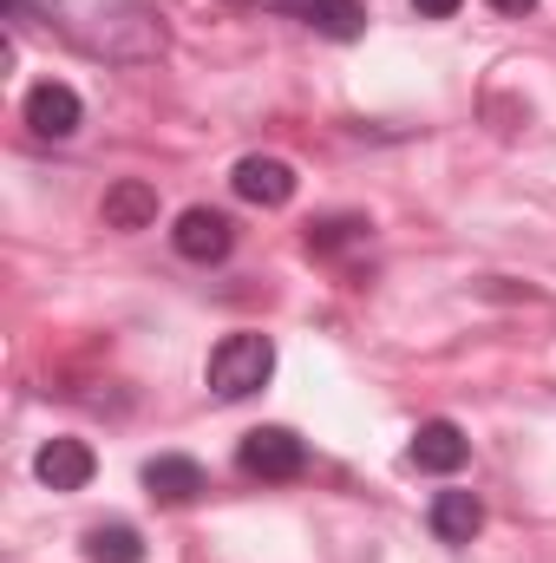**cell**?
<instances>
[{
    "mask_svg": "<svg viewBox=\"0 0 556 563\" xmlns=\"http://www.w3.org/2000/svg\"><path fill=\"white\" fill-rule=\"evenodd\" d=\"M40 7H46V26H59L92 59L132 66L164 53V20L144 0H40Z\"/></svg>",
    "mask_w": 556,
    "mask_h": 563,
    "instance_id": "obj_1",
    "label": "cell"
},
{
    "mask_svg": "<svg viewBox=\"0 0 556 563\" xmlns=\"http://www.w3.org/2000/svg\"><path fill=\"white\" fill-rule=\"evenodd\" d=\"M269 374H276V341L269 334H230L210 354V394L216 400H249L256 387H269Z\"/></svg>",
    "mask_w": 556,
    "mask_h": 563,
    "instance_id": "obj_2",
    "label": "cell"
},
{
    "mask_svg": "<svg viewBox=\"0 0 556 563\" xmlns=\"http://www.w3.org/2000/svg\"><path fill=\"white\" fill-rule=\"evenodd\" d=\"M236 465H243L249 478H263V485H288V478L308 472V445H301L288 426H256V432L236 445Z\"/></svg>",
    "mask_w": 556,
    "mask_h": 563,
    "instance_id": "obj_3",
    "label": "cell"
},
{
    "mask_svg": "<svg viewBox=\"0 0 556 563\" xmlns=\"http://www.w3.org/2000/svg\"><path fill=\"white\" fill-rule=\"evenodd\" d=\"M236 7H269V13H288L327 40H360L367 33V7L360 0H236Z\"/></svg>",
    "mask_w": 556,
    "mask_h": 563,
    "instance_id": "obj_4",
    "label": "cell"
},
{
    "mask_svg": "<svg viewBox=\"0 0 556 563\" xmlns=\"http://www.w3.org/2000/svg\"><path fill=\"white\" fill-rule=\"evenodd\" d=\"M170 243H177V256L184 263H223L230 250H236V223L223 217V210H184L177 217V230H170Z\"/></svg>",
    "mask_w": 556,
    "mask_h": 563,
    "instance_id": "obj_5",
    "label": "cell"
},
{
    "mask_svg": "<svg viewBox=\"0 0 556 563\" xmlns=\"http://www.w3.org/2000/svg\"><path fill=\"white\" fill-rule=\"evenodd\" d=\"M79 119H86V106H79V92H73V86L40 79V86L26 92V125H33L40 139H73V132H79Z\"/></svg>",
    "mask_w": 556,
    "mask_h": 563,
    "instance_id": "obj_6",
    "label": "cell"
},
{
    "mask_svg": "<svg viewBox=\"0 0 556 563\" xmlns=\"http://www.w3.org/2000/svg\"><path fill=\"white\" fill-rule=\"evenodd\" d=\"M33 472H40V485H53V492H86L92 472H99V459H92L86 439H46L40 459H33Z\"/></svg>",
    "mask_w": 556,
    "mask_h": 563,
    "instance_id": "obj_7",
    "label": "cell"
},
{
    "mask_svg": "<svg viewBox=\"0 0 556 563\" xmlns=\"http://www.w3.org/2000/svg\"><path fill=\"white\" fill-rule=\"evenodd\" d=\"M230 184H236V197H243V203L281 210V203L294 197V164H288V157H243V164L230 170Z\"/></svg>",
    "mask_w": 556,
    "mask_h": 563,
    "instance_id": "obj_8",
    "label": "cell"
},
{
    "mask_svg": "<svg viewBox=\"0 0 556 563\" xmlns=\"http://www.w3.org/2000/svg\"><path fill=\"white\" fill-rule=\"evenodd\" d=\"M407 459H413L419 472H438V478H452V472L471 459V439H465L452 420H425V426L413 432V445H407Z\"/></svg>",
    "mask_w": 556,
    "mask_h": 563,
    "instance_id": "obj_9",
    "label": "cell"
},
{
    "mask_svg": "<svg viewBox=\"0 0 556 563\" xmlns=\"http://www.w3.org/2000/svg\"><path fill=\"white\" fill-rule=\"evenodd\" d=\"M144 492H151L157 505H190V498L203 492V465L184 459V452H157V459L144 465Z\"/></svg>",
    "mask_w": 556,
    "mask_h": 563,
    "instance_id": "obj_10",
    "label": "cell"
},
{
    "mask_svg": "<svg viewBox=\"0 0 556 563\" xmlns=\"http://www.w3.org/2000/svg\"><path fill=\"white\" fill-rule=\"evenodd\" d=\"M478 525H485V505H478L471 492H438V498H432V538H438V544H471Z\"/></svg>",
    "mask_w": 556,
    "mask_h": 563,
    "instance_id": "obj_11",
    "label": "cell"
},
{
    "mask_svg": "<svg viewBox=\"0 0 556 563\" xmlns=\"http://www.w3.org/2000/svg\"><path fill=\"white\" fill-rule=\"evenodd\" d=\"M105 223L112 230H151L157 223V184H144V177L112 184L105 190Z\"/></svg>",
    "mask_w": 556,
    "mask_h": 563,
    "instance_id": "obj_12",
    "label": "cell"
},
{
    "mask_svg": "<svg viewBox=\"0 0 556 563\" xmlns=\"http://www.w3.org/2000/svg\"><path fill=\"white\" fill-rule=\"evenodd\" d=\"M86 558L92 563H144V538L132 525H92L86 531Z\"/></svg>",
    "mask_w": 556,
    "mask_h": 563,
    "instance_id": "obj_13",
    "label": "cell"
},
{
    "mask_svg": "<svg viewBox=\"0 0 556 563\" xmlns=\"http://www.w3.org/2000/svg\"><path fill=\"white\" fill-rule=\"evenodd\" d=\"M367 236V217H327V223H308V250H347V243H360Z\"/></svg>",
    "mask_w": 556,
    "mask_h": 563,
    "instance_id": "obj_14",
    "label": "cell"
},
{
    "mask_svg": "<svg viewBox=\"0 0 556 563\" xmlns=\"http://www.w3.org/2000/svg\"><path fill=\"white\" fill-rule=\"evenodd\" d=\"M413 7H419V20H452L465 0H413Z\"/></svg>",
    "mask_w": 556,
    "mask_h": 563,
    "instance_id": "obj_15",
    "label": "cell"
},
{
    "mask_svg": "<svg viewBox=\"0 0 556 563\" xmlns=\"http://www.w3.org/2000/svg\"><path fill=\"white\" fill-rule=\"evenodd\" d=\"M485 7H491V13H531L537 0H485Z\"/></svg>",
    "mask_w": 556,
    "mask_h": 563,
    "instance_id": "obj_16",
    "label": "cell"
}]
</instances>
